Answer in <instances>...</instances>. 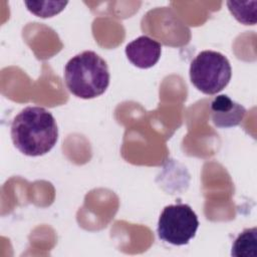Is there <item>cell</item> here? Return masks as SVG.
<instances>
[{
    "label": "cell",
    "instance_id": "2",
    "mask_svg": "<svg viewBox=\"0 0 257 257\" xmlns=\"http://www.w3.org/2000/svg\"><path fill=\"white\" fill-rule=\"evenodd\" d=\"M109 78L106 61L90 50L76 54L64 67L67 89L73 95L84 99L101 95L109 84Z\"/></svg>",
    "mask_w": 257,
    "mask_h": 257
},
{
    "label": "cell",
    "instance_id": "6",
    "mask_svg": "<svg viewBox=\"0 0 257 257\" xmlns=\"http://www.w3.org/2000/svg\"><path fill=\"white\" fill-rule=\"evenodd\" d=\"M211 119L217 127H233L245 116L246 109L226 94L216 96L210 104Z\"/></svg>",
    "mask_w": 257,
    "mask_h": 257
},
{
    "label": "cell",
    "instance_id": "7",
    "mask_svg": "<svg viewBox=\"0 0 257 257\" xmlns=\"http://www.w3.org/2000/svg\"><path fill=\"white\" fill-rule=\"evenodd\" d=\"M232 256L256 257L257 256V229H245L235 239L232 246Z\"/></svg>",
    "mask_w": 257,
    "mask_h": 257
},
{
    "label": "cell",
    "instance_id": "3",
    "mask_svg": "<svg viewBox=\"0 0 257 257\" xmlns=\"http://www.w3.org/2000/svg\"><path fill=\"white\" fill-rule=\"evenodd\" d=\"M232 76L228 58L220 52L204 50L192 60L191 82L205 94H216L224 89Z\"/></svg>",
    "mask_w": 257,
    "mask_h": 257
},
{
    "label": "cell",
    "instance_id": "1",
    "mask_svg": "<svg viewBox=\"0 0 257 257\" xmlns=\"http://www.w3.org/2000/svg\"><path fill=\"white\" fill-rule=\"evenodd\" d=\"M11 139L15 148L29 157L43 156L56 144L58 128L51 112L41 106H27L13 119Z\"/></svg>",
    "mask_w": 257,
    "mask_h": 257
},
{
    "label": "cell",
    "instance_id": "9",
    "mask_svg": "<svg viewBox=\"0 0 257 257\" xmlns=\"http://www.w3.org/2000/svg\"><path fill=\"white\" fill-rule=\"evenodd\" d=\"M67 1H24L27 9L41 18L52 17L61 12Z\"/></svg>",
    "mask_w": 257,
    "mask_h": 257
},
{
    "label": "cell",
    "instance_id": "8",
    "mask_svg": "<svg viewBox=\"0 0 257 257\" xmlns=\"http://www.w3.org/2000/svg\"><path fill=\"white\" fill-rule=\"evenodd\" d=\"M257 1H228L227 6L232 15L242 24L254 25L256 23Z\"/></svg>",
    "mask_w": 257,
    "mask_h": 257
},
{
    "label": "cell",
    "instance_id": "4",
    "mask_svg": "<svg viewBox=\"0 0 257 257\" xmlns=\"http://www.w3.org/2000/svg\"><path fill=\"white\" fill-rule=\"evenodd\" d=\"M199 220L187 204L169 205L164 208L158 222L159 238L172 245H186L193 239Z\"/></svg>",
    "mask_w": 257,
    "mask_h": 257
},
{
    "label": "cell",
    "instance_id": "5",
    "mask_svg": "<svg viewBox=\"0 0 257 257\" xmlns=\"http://www.w3.org/2000/svg\"><path fill=\"white\" fill-rule=\"evenodd\" d=\"M162 45L155 39L142 35L125 46L127 59L139 68L153 67L160 59Z\"/></svg>",
    "mask_w": 257,
    "mask_h": 257
}]
</instances>
